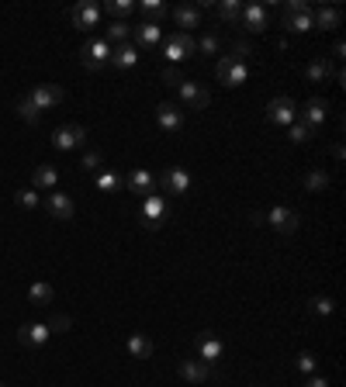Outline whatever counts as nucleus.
I'll return each instance as SVG.
<instances>
[{
  "mask_svg": "<svg viewBox=\"0 0 346 387\" xmlns=\"http://www.w3.org/2000/svg\"><path fill=\"white\" fill-rule=\"evenodd\" d=\"M239 25L246 28V31H253V35H260L264 28H270V11H266L264 4H246Z\"/></svg>",
  "mask_w": 346,
  "mask_h": 387,
  "instance_id": "14",
  "label": "nucleus"
},
{
  "mask_svg": "<svg viewBox=\"0 0 346 387\" xmlns=\"http://www.w3.org/2000/svg\"><path fill=\"white\" fill-rule=\"evenodd\" d=\"M343 21V11L340 7H319L315 18H312V28H322V31H336Z\"/></svg>",
  "mask_w": 346,
  "mask_h": 387,
  "instance_id": "25",
  "label": "nucleus"
},
{
  "mask_svg": "<svg viewBox=\"0 0 346 387\" xmlns=\"http://www.w3.org/2000/svg\"><path fill=\"white\" fill-rule=\"evenodd\" d=\"M142 11H146V14H149V21H156V18H166V14H170V7H166V4H163V0H142Z\"/></svg>",
  "mask_w": 346,
  "mask_h": 387,
  "instance_id": "37",
  "label": "nucleus"
},
{
  "mask_svg": "<svg viewBox=\"0 0 346 387\" xmlns=\"http://www.w3.org/2000/svg\"><path fill=\"white\" fill-rule=\"evenodd\" d=\"M125 349H129V356H132V360H149L156 346H153V339L146 336V332H132L129 342H125Z\"/></svg>",
  "mask_w": 346,
  "mask_h": 387,
  "instance_id": "24",
  "label": "nucleus"
},
{
  "mask_svg": "<svg viewBox=\"0 0 346 387\" xmlns=\"http://www.w3.org/2000/svg\"><path fill=\"white\" fill-rule=\"evenodd\" d=\"M55 183H59V170L55 166H35V173H31V187L42 194V190H55Z\"/></svg>",
  "mask_w": 346,
  "mask_h": 387,
  "instance_id": "26",
  "label": "nucleus"
},
{
  "mask_svg": "<svg viewBox=\"0 0 346 387\" xmlns=\"http://www.w3.org/2000/svg\"><path fill=\"white\" fill-rule=\"evenodd\" d=\"M101 11H104V14H111V18L118 21V18L132 14V11H135V4H132V0H107L104 7H101Z\"/></svg>",
  "mask_w": 346,
  "mask_h": 387,
  "instance_id": "35",
  "label": "nucleus"
},
{
  "mask_svg": "<svg viewBox=\"0 0 346 387\" xmlns=\"http://www.w3.org/2000/svg\"><path fill=\"white\" fill-rule=\"evenodd\" d=\"M329 180H333V177H329L325 170H308V173L301 177L305 190H312V194H315V190H325V187H329Z\"/></svg>",
  "mask_w": 346,
  "mask_h": 387,
  "instance_id": "32",
  "label": "nucleus"
},
{
  "mask_svg": "<svg viewBox=\"0 0 346 387\" xmlns=\"http://www.w3.org/2000/svg\"><path fill=\"white\" fill-rule=\"evenodd\" d=\"M249 225H266V222H264V211H249Z\"/></svg>",
  "mask_w": 346,
  "mask_h": 387,
  "instance_id": "47",
  "label": "nucleus"
},
{
  "mask_svg": "<svg viewBox=\"0 0 346 387\" xmlns=\"http://www.w3.org/2000/svg\"><path fill=\"white\" fill-rule=\"evenodd\" d=\"M180 101L187 104V107H194V111H201V107H208V101H212V94H208V87H201L198 80H184L180 87Z\"/></svg>",
  "mask_w": 346,
  "mask_h": 387,
  "instance_id": "16",
  "label": "nucleus"
},
{
  "mask_svg": "<svg viewBox=\"0 0 346 387\" xmlns=\"http://www.w3.org/2000/svg\"><path fill=\"white\" fill-rule=\"evenodd\" d=\"M333 59L329 55H319V59H312L308 66H305V80L308 83H325V80H333Z\"/></svg>",
  "mask_w": 346,
  "mask_h": 387,
  "instance_id": "22",
  "label": "nucleus"
},
{
  "mask_svg": "<svg viewBox=\"0 0 346 387\" xmlns=\"http://www.w3.org/2000/svg\"><path fill=\"white\" fill-rule=\"evenodd\" d=\"M198 52V42L187 35V31H173L166 42H163V59L166 62H184L187 55H194Z\"/></svg>",
  "mask_w": 346,
  "mask_h": 387,
  "instance_id": "2",
  "label": "nucleus"
},
{
  "mask_svg": "<svg viewBox=\"0 0 346 387\" xmlns=\"http://www.w3.org/2000/svg\"><path fill=\"white\" fill-rule=\"evenodd\" d=\"M49 325L45 322H25L21 329H18V342L25 346V349H42L45 342H49Z\"/></svg>",
  "mask_w": 346,
  "mask_h": 387,
  "instance_id": "11",
  "label": "nucleus"
},
{
  "mask_svg": "<svg viewBox=\"0 0 346 387\" xmlns=\"http://www.w3.org/2000/svg\"><path fill=\"white\" fill-rule=\"evenodd\" d=\"M308 311H312V315H319V318H329V315L336 311V301H333V298H325V294H319V298H312V301H308Z\"/></svg>",
  "mask_w": 346,
  "mask_h": 387,
  "instance_id": "34",
  "label": "nucleus"
},
{
  "mask_svg": "<svg viewBox=\"0 0 346 387\" xmlns=\"http://www.w3.org/2000/svg\"><path fill=\"white\" fill-rule=\"evenodd\" d=\"M294 366H298V374H312L315 366H319V360H315V353H298V360H294Z\"/></svg>",
  "mask_w": 346,
  "mask_h": 387,
  "instance_id": "42",
  "label": "nucleus"
},
{
  "mask_svg": "<svg viewBox=\"0 0 346 387\" xmlns=\"http://www.w3.org/2000/svg\"><path fill=\"white\" fill-rule=\"evenodd\" d=\"M135 62H139V49H135L132 42H121V45L111 49V66L114 70H132Z\"/></svg>",
  "mask_w": 346,
  "mask_h": 387,
  "instance_id": "23",
  "label": "nucleus"
},
{
  "mask_svg": "<svg viewBox=\"0 0 346 387\" xmlns=\"http://www.w3.org/2000/svg\"><path fill=\"white\" fill-rule=\"evenodd\" d=\"M0 387H7V384H0Z\"/></svg>",
  "mask_w": 346,
  "mask_h": 387,
  "instance_id": "48",
  "label": "nucleus"
},
{
  "mask_svg": "<svg viewBox=\"0 0 346 387\" xmlns=\"http://www.w3.org/2000/svg\"><path fill=\"white\" fill-rule=\"evenodd\" d=\"M55 290L49 284H31V290H28V301L31 305H53Z\"/></svg>",
  "mask_w": 346,
  "mask_h": 387,
  "instance_id": "33",
  "label": "nucleus"
},
{
  "mask_svg": "<svg viewBox=\"0 0 346 387\" xmlns=\"http://www.w3.org/2000/svg\"><path fill=\"white\" fill-rule=\"evenodd\" d=\"M104 42L114 49V45H121V42H132V25H125V21H111L104 28Z\"/></svg>",
  "mask_w": 346,
  "mask_h": 387,
  "instance_id": "27",
  "label": "nucleus"
},
{
  "mask_svg": "<svg viewBox=\"0 0 346 387\" xmlns=\"http://www.w3.org/2000/svg\"><path fill=\"white\" fill-rule=\"evenodd\" d=\"M156 190L163 194H187L190 190V173H187L184 166H170V170H163L160 177H156Z\"/></svg>",
  "mask_w": 346,
  "mask_h": 387,
  "instance_id": "6",
  "label": "nucleus"
},
{
  "mask_svg": "<svg viewBox=\"0 0 346 387\" xmlns=\"http://www.w3.org/2000/svg\"><path fill=\"white\" fill-rule=\"evenodd\" d=\"M305 387H329V381H325V377H308Z\"/></svg>",
  "mask_w": 346,
  "mask_h": 387,
  "instance_id": "46",
  "label": "nucleus"
},
{
  "mask_svg": "<svg viewBox=\"0 0 346 387\" xmlns=\"http://www.w3.org/2000/svg\"><path fill=\"white\" fill-rule=\"evenodd\" d=\"M14 205L25 207V211H35V207L42 205V194H38L35 187H21V190L14 194Z\"/></svg>",
  "mask_w": 346,
  "mask_h": 387,
  "instance_id": "31",
  "label": "nucleus"
},
{
  "mask_svg": "<svg viewBox=\"0 0 346 387\" xmlns=\"http://www.w3.org/2000/svg\"><path fill=\"white\" fill-rule=\"evenodd\" d=\"M45 211L53 214L55 222H70L73 214H77V205H73V197L70 194H63V190H49V197L42 201Z\"/></svg>",
  "mask_w": 346,
  "mask_h": 387,
  "instance_id": "10",
  "label": "nucleus"
},
{
  "mask_svg": "<svg viewBox=\"0 0 346 387\" xmlns=\"http://www.w3.org/2000/svg\"><path fill=\"white\" fill-rule=\"evenodd\" d=\"M80 170H87V173H101V170H104V153H87L80 159Z\"/></svg>",
  "mask_w": 346,
  "mask_h": 387,
  "instance_id": "39",
  "label": "nucleus"
},
{
  "mask_svg": "<svg viewBox=\"0 0 346 387\" xmlns=\"http://www.w3.org/2000/svg\"><path fill=\"white\" fill-rule=\"evenodd\" d=\"M132 38L142 49H156V45H160V21H142V25H135Z\"/></svg>",
  "mask_w": 346,
  "mask_h": 387,
  "instance_id": "21",
  "label": "nucleus"
},
{
  "mask_svg": "<svg viewBox=\"0 0 346 387\" xmlns=\"http://www.w3.org/2000/svg\"><path fill=\"white\" fill-rule=\"evenodd\" d=\"M83 142H87V129L83 125H63V129L53 131V146L59 153H73V149H80Z\"/></svg>",
  "mask_w": 346,
  "mask_h": 387,
  "instance_id": "9",
  "label": "nucleus"
},
{
  "mask_svg": "<svg viewBox=\"0 0 346 387\" xmlns=\"http://www.w3.org/2000/svg\"><path fill=\"white\" fill-rule=\"evenodd\" d=\"M249 55H253V45H249V42H242V38H239V42L232 45V59L246 66V59H249Z\"/></svg>",
  "mask_w": 346,
  "mask_h": 387,
  "instance_id": "43",
  "label": "nucleus"
},
{
  "mask_svg": "<svg viewBox=\"0 0 346 387\" xmlns=\"http://www.w3.org/2000/svg\"><path fill=\"white\" fill-rule=\"evenodd\" d=\"M343 52H346V45L336 38V42H333V55H329V59H343Z\"/></svg>",
  "mask_w": 346,
  "mask_h": 387,
  "instance_id": "45",
  "label": "nucleus"
},
{
  "mask_svg": "<svg viewBox=\"0 0 346 387\" xmlns=\"http://www.w3.org/2000/svg\"><path fill=\"white\" fill-rule=\"evenodd\" d=\"M80 62H83V70H104L107 62H111V45H107L104 38H90V42H83L80 45Z\"/></svg>",
  "mask_w": 346,
  "mask_h": 387,
  "instance_id": "3",
  "label": "nucleus"
},
{
  "mask_svg": "<svg viewBox=\"0 0 346 387\" xmlns=\"http://www.w3.org/2000/svg\"><path fill=\"white\" fill-rule=\"evenodd\" d=\"M18 118H25L28 125H35V121L42 118V111H38L35 104L28 101V94H25V97H21V101H18Z\"/></svg>",
  "mask_w": 346,
  "mask_h": 387,
  "instance_id": "36",
  "label": "nucleus"
},
{
  "mask_svg": "<svg viewBox=\"0 0 346 387\" xmlns=\"http://www.w3.org/2000/svg\"><path fill=\"white\" fill-rule=\"evenodd\" d=\"M288 138H291V142H312V138H315V129H308L305 121H294L291 131H288Z\"/></svg>",
  "mask_w": 346,
  "mask_h": 387,
  "instance_id": "38",
  "label": "nucleus"
},
{
  "mask_svg": "<svg viewBox=\"0 0 346 387\" xmlns=\"http://www.w3.org/2000/svg\"><path fill=\"white\" fill-rule=\"evenodd\" d=\"M215 14H218L222 21L236 25V21L242 18V4H239V0H218V4H215Z\"/></svg>",
  "mask_w": 346,
  "mask_h": 387,
  "instance_id": "30",
  "label": "nucleus"
},
{
  "mask_svg": "<svg viewBox=\"0 0 346 387\" xmlns=\"http://www.w3.org/2000/svg\"><path fill=\"white\" fill-rule=\"evenodd\" d=\"M264 222L270 229H277V232L291 235V232H298V225H301V214H298L294 207H270V211H264Z\"/></svg>",
  "mask_w": 346,
  "mask_h": 387,
  "instance_id": "7",
  "label": "nucleus"
},
{
  "mask_svg": "<svg viewBox=\"0 0 346 387\" xmlns=\"http://www.w3.org/2000/svg\"><path fill=\"white\" fill-rule=\"evenodd\" d=\"M177 374H180L184 381H190V384H205V381L212 377V366L205 360H180Z\"/></svg>",
  "mask_w": 346,
  "mask_h": 387,
  "instance_id": "20",
  "label": "nucleus"
},
{
  "mask_svg": "<svg viewBox=\"0 0 346 387\" xmlns=\"http://www.w3.org/2000/svg\"><path fill=\"white\" fill-rule=\"evenodd\" d=\"M215 73H218V80H222L225 87H239V83H246V66L236 62L232 55H222L218 66H215Z\"/></svg>",
  "mask_w": 346,
  "mask_h": 387,
  "instance_id": "15",
  "label": "nucleus"
},
{
  "mask_svg": "<svg viewBox=\"0 0 346 387\" xmlns=\"http://www.w3.org/2000/svg\"><path fill=\"white\" fill-rule=\"evenodd\" d=\"M281 25L288 28V31H308V28H312V7H308L305 0H288Z\"/></svg>",
  "mask_w": 346,
  "mask_h": 387,
  "instance_id": "4",
  "label": "nucleus"
},
{
  "mask_svg": "<svg viewBox=\"0 0 346 387\" xmlns=\"http://www.w3.org/2000/svg\"><path fill=\"white\" fill-rule=\"evenodd\" d=\"M45 325H49V332H66L73 322H70V315H55V318H49Z\"/></svg>",
  "mask_w": 346,
  "mask_h": 387,
  "instance_id": "44",
  "label": "nucleus"
},
{
  "mask_svg": "<svg viewBox=\"0 0 346 387\" xmlns=\"http://www.w3.org/2000/svg\"><path fill=\"white\" fill-rule=\"evenodd\" d=\"M139 218H142V229H149V232L163 229L166 218H170V205H166V197H163V194H149V197L142 201Z\"/></svg>",
  "mask_w": 346,
  "mask_h": 387,
  "instance_id": "1",
  "label": "nucleus"
},
{
  "mask_svg": "<svg viewBox=\"0 0 346 387\" xmlns=\"http://www.w3.org/2000/svg\"><path fill=\"white\" fill-rule=\"evenodd\" d=\"M222 353H225V346H222V339L215 336V332H201L198 336V360H205L212 366V363L222 360Z\"/></svg>",
  "mask_w": 346,
  "mask_h": 387,
  "instance_id": "19",
  "label": "nucleus"
},
{
  "mask_svg": "<svg viewBox=\"0 0 346 387\" xmlns=\"http://www.w3.org/2000/svg\"><path fill=\"white\" fill-rule=\"evenodd\" d=\"M70 18H73V28H77V31H90V28L101 25L104 11H101L97 0H80V4L70 11Z\"/></svg>",
  "mask_w": 346,
  "mask_h": 387,
  "instance_id": "5",
  "label": "nucleus"
},
{
  "mask_svg": "<svg viewBox=\"0 0 346 387\" xmlns=\"http://www.w3.org/2000/svg\"><path fill=\"white\" fill-rule=\"evenodd\" d=\"M94 183H97V190L114 194V190H121V187H125V177H121V173H114V170H101V173H94Z\"/></svg>",
  "mask_w": 346,
  "mask_h": 387,
  "instance_id": "29",
  "label": "nucleus"
},
{
  "mask_svg": "<svg viewBox=\"0 0 346 387\" xmlns=\"http://www.w3.org/2000/svg\"><path fill=\"white\" fill-rule=\"evenodd\" d=\"M198 49L205 52V55H215V52L222 49V42H218V35H215V31H205V35H201V42H198Z\"/></svg>",
  "mask_w": 346,
  "mask_h": 387,
  "instance_id": "41",
  "label": "nucleus"
},
{
  "mask_svg": "<svg viewBox=\"0 0 346 387\" xmlns=\"http://www.w3.org/2000/svg\"><path fill=\"white\" fill-rule=\"evenodd\" d=\"M325 114H329V101L325 97H312V101H305L298 107V121H305L308 129H319L325 121Z\"/></svg>",
  "mask_w": 346,
  "mask_h": 387,
  "instance_id": "13",
  "label": "nucleus"
},
{
  "mask_svg": "<svg viewBox=\"0 0 346 387\" xmlns=\"http://www.w3.org/2000/svg\"><path fill=\"white\" fill-rule=\"evenodd\" d=\"M266 121L270 125H294L298 121V104L291 97H274L266 104Z\"/></svg>",
  "mask_w": 346,
  "mask_h": 387,
  "instance_id": "8",
  "label": "nucleus"
},
{
  "mask_svg": "<svg viewBox=\"0 0 346 387\" xmlns=\"http://www.w3.org/2000/svg\"><path fill=\"white\" fill-rule=\"evenodd\" d=\"M173 18H177V25L187 28V35H190V28L201 25V11H198V4H180L177 11H173Z\"/></svg>",
  "mask_w": 346,
  "mask_h": 387,
  "instance_id": "28",
  "label": "nucleus"
},
{
  "mask_svg": "<svg viewBox=\"0 0 346 387\" xmlns=\"http://www.w3.org/2000/svg\"><path fill=\"white\" fill-rule=\"evenodd\" d=\"M28 101L35 104L38 111H49V107H55V104L63 101V87H55V83H38V87L28 90Z\"/></svg>",
  "mask_w": 346,
  "mask_h": 387,
  "instance_id": "12",
  "label": "nucleus"
},
{
  "mask_svg": "<svg viewBox=\"0 0 346 387\" xmlns=\"http://www.w3.org/2000/svg\"><path fill=\"white\" fill-rule=\"evenodd\" d=\"M125 187H129L132 194L149 197V194H156V173H153V170H146V166H139V170H132V173L125 177Z\"/></svg>",
  "mask_w": 346,
  "mask_h": 387,
  "instance_id": "18",
  "label": "nucleus"
},
{
  "mask_svg": "<svg viewBox=\"0 0 346 387\" xmlns=\"http://www.w3.org/2000/svg\"><path fill=\"white\" fill-rule=\"evenodd\" d=\"M156 125H160L163 131H170V135H177V131L184 129V111H180L177 104L163 101L160 107H156Z\"/></svg>",
  "mask_w": 346,
  "mask_h": 387,
  "instance_id": "17",
  "label": "nucleus"
},
{
  "mask_svg": "<svg viewBox=\"0 0 346 387\" xmlns=\"http://www.w3.org/2000/svg\"><path fill=\"white\" fill-rule=\"evenodd\" d=\"M160 80L166 83V87H180L187 77L180 73V70H177V66H163V70H160Z\"/></svg>",
  "mask_w": 346,
  "mask_h": 387,
  "instance_id": "40",
  "label": "nucleus"
}]
</instances>
